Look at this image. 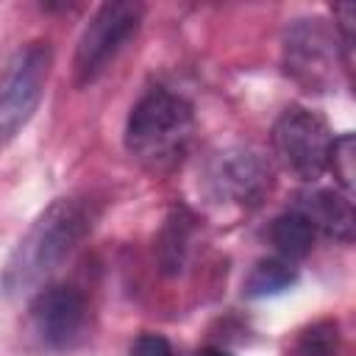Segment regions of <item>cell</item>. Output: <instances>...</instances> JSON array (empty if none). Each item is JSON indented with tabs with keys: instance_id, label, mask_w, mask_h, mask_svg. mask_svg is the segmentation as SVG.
Returning a JSON list of instances; mask_svg holds the SVG:
<instances>
[{
	"instance_id": "cell-1",
	"label": "cell",
	"mask_w": 356,
	"mask_h": 356,
	"mask_svg": "<svg viewBox=\"0 0 356 356\" xmlns=\"http://www.w3.org/2000/svg\"><path fill=\"white\" fill-rule=\"evenodd\" d=\"M100 203L89 192L56 197L22 234L0 270V292L19 300L39 289L95 231Z\"/></svg>"
},
{
	"instance_id": "cell-2",
	"label": "cell",
	"mask_w": 356,
	"mask_h": 356,
	"mask_svg": "<svg viewBox=\"0 0 356 356\" xmlns=\"http://www.w3.org/2000/svg\"><path fill=\"white\" fill-rule=\"evenodd\" d=\"M195 134L192 103L167 89H150L136 100L125 122V147L147 170H172Z\"/></svg>"
},
{
	"instance_id": "cell-3",
	"label": "cell",
	"mask_w": 356,
	"mask_h": 356,
	"mask_svg": "<svg viewBox=\"0 0 356 356\" xmlns=\"http://www.w3.org/2000/svg\"><path fill=\"white\" fill-rule=\"evenodd\" d=\"M53 53L47 42L22 44L0 70V150L28 125L42 103Z\"/></svg>"
},
{
	"instance_id": "cell-4",
	"label": "cell",
	"mask_w": 356,
	"mask_h": 356,
	"mask_svg": "<svg viewBox=\"0 0 356 356\" xmlns=\"http://www.w3.org/2000/svg\"><path fill=\"white\" fill-rule=\"evenodd\" d=\"M145 17V6L136 0H108L86 22L75 47V83L89 86L97 81L117 53L136 36Z\"/></svg>"
},
{
	"instance_id": "cell-5",
	"label": "cell",
	"mask_w": 356,
	"mask_h": 356,
	"mask_svg": "<svg viewBox=\"0 0 356 356\" xmlns=\"http://www.w3.org/2000/svg\"><path fill=\"white\" fill-rule=\"evenodd\" d=\"M273 153L286 172L300 181H317L328 170L334 134L325 120L303 106H289L273 125Z\"/></svg>"
},
{
	"instance_id": "cell-6",
	"label": "cell",
	"mask_w": 356,
	"mask_h": 356,
	"mask_svg": "<svg viewBox=\"0 0 356 356\" xmlns=\"http://www.w3.org/2000/svg\"><path fill=\"white\" fill-rule=\"evenodd\" d=\"M342 53L337 31H331L320 17L295 19L284 31V70L309 92H323L337 83Z\"/></svg>"
},
{
	"instance_id": "cell-7",
	"label": "cell",
	"mask_w": 356,
	"mask_h": 356,
	"mask_svg": "<svg viewBox=\"0 0 356 356\" xmlns=\"http://www.w3.org/2000/svg\"><path fill=\"white\" fill-rule=\"evenodd\" d=\"M200 186L214 203L259 206L273 186V172L256 150L234 145L206 159L200 170Z\"/></svg>"
},
{
	"instance_id": "cell-8",
	"label": "cell",
	"mask_w": 356,
	"mask_h": 356,
	"mask_svg": "<svg viewBox=\"0 0 356 356\" xmlns=\"http://www.w3.org/2000/svg\"><path fill=\"white\" fill-rule=\"evenodd\" d=\"M31 325L39 342L50 350H72L89 323V306L81 289L72 284H50L31 300Z\"/></svg>"
},
{
	"instance_id": "cell-9",
	"label": "cell",
	"mask_w": 356,
	"mask_h": 356,
	"mask_svg": "<svg viewBox=\"0 0 356 356\" xmlns=\"http://www.w3.org/2000/svg\"><path fill=\"white\" fill-rule=\"evenodd\" d=\"M298 214H303L314 231H323L331 239L350 242L353 239V203L345 192L337 189H309L300 192L292 203Z\"/></svg>"
},
{
	"instance_id": "cell-10",
	"label": "cell",
	"mask_w": 356,
	"mask_h": 356,
	"mask_svg": "<svg viewBox=\"0 0 356 356\" xmlns=\"http://www.w3.org/2000/svg\"><path fill=\"white\" fill-rule=\"evenodd\" d=\"M192 234H195V214L184 206H175L167 214V220L159 231V242H156L161 273L178 275L184 270L189 248H192Z\"/></svg>"
},
{
	"instance_id": "cell-11",
	"label": "cell",
	"mask_w": 356,
	"mask_h": 356,
	"mask_svg": "<svg viewBox=\"0 0 356 356\" xmlns=\"http://www.w3.org/2000/svg\"><path fill=\"white\" fill-rule=\"evenodd\" d=\"M270 239H273L275 250L286 261H292V259L309 256V250L314 245V228H312V222L303 214H298L295 209H289V211H284V214H278L273 220Z\"/></svg>"
},
{
	"instance_id": "cell-12",
	"label": "cell",
	"mask_w": 356,
	"mask_h": 356,
	"mask_svg": "<svg viewBox=\"0 0 356 356\" xmlns=\"http://www.w3.org/2000/svg\"><path fill=\"white\" fill-rule=\"evenodd\" d=\"M298 281V270L292 267V261L286 259H259L245 284H242V292L248 298H267V295H278L284 289H289L292 284Z\"/></svg>"
},
{
	"instance_id": "cell-13",
	"label": "cell",
	"mask_w": 356,
	"mask_h": 356,
	"mask_svg": "<svg viewBox=\"0 0 356 356\" xmlns=\"http://www.w3.org/2000/svg\"><path fill=\"white\" fill-rule=\"evenodd\" d=\"M339 353V325L337 320H317L300 331L292 356H337Z\"/></svg>"
},
{
	"instance_id": "cell-14",
	"label": "cell",
	"mask_w": 356,
	"mask_h": 356,
	"mask_svg": "<svg viewBox=\"0 0 356 356\" xmlns=\"http://www.w3.org/2000/svg\"><path fill=\"white\" fill-rule=\"evenodd\" d=\"M328 167L334 170L337 184L345 192H350L353 189V134L334 136V145L328 153Z\"/></svg>"
},
{
	"instance_id": "cell-15",
	"label": "cell",
	"mask_w": 356,
	"mask_h": 356,
	"mask_svg": "<svg viewBox=\"0 0 356 356\" xmlns=\"http://www.w3.org/2000/svg\"><path fill=\"white\" fill-rule=\"evenodd\" d=\"M131 356H172V345L161 334H139L131 345Z\"/></svg>"
},
{
	"instance_id": "cell-16",
	"label": "cell",
	"mask_w": 356,
	"mask_h": 356,
	"mask_svg": "<svg viewBox=\"0 0 356 356\" xmlns=\"http://www.w3.org/2000/svg\"><path fill=\"white\" fill-rule=\"evenodd\" d=\"M197 356H231V353L220 350V348H203V350H197Z\"/></svg>"
}]
</instances>
